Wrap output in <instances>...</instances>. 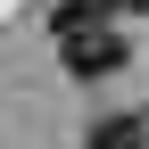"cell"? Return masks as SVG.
Returning <instances> with one entry per match:
<instances>
[{
  "label": "cell",
  "mask_w": 149,
  "mask_h": 149,
  "mask_svg": "<svg viewBox=\"0 0 149 149\" xmlns=\"http://www.w3.org/2000/svg\"><path fill=\"white\" fill-rule=\"evenodd\" d=\"M108 8H124V0H108Z\"/></svg>",
  "instance_id": "7a4b0ae2"
},
{
  "label": "cell",
  "mask_w": 149,
  "mask_h": 149,
  "mask_svg": "<svg viewBox=\"0 0 149 149\" xmlns=\"http://www.w3.org/2000/svg\"><path fill=\"white\" fill-rule=\"evenodd\" d=\"M83 149H149V124H141V116H100V124L83 133Z\"/></svg>",
  "instance_id": "6da1fadb"
}]
</instances>
